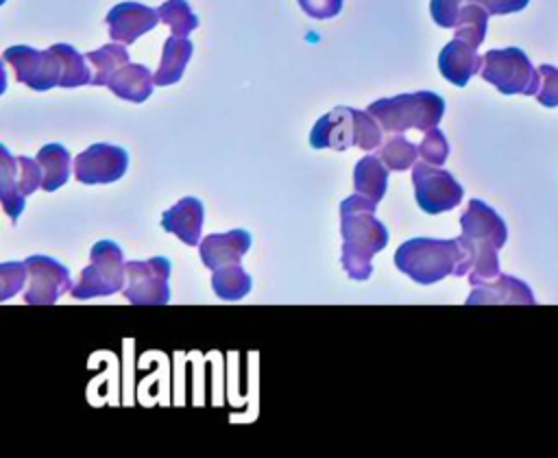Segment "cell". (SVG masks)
I'll return each mask as SVG.
<instances>
[{"instance_id":"obj_31","label":"cell","mask_w":558,"mask_h":458,"mask_svg":"<svg viewBox=\"0 0 558 458\" xmlns=\"http://www.w3.org/2000/svg\"><path fill=\"white\" fill-rule=\"evenodd\" d=\"M464 0H432L429 13L440 28H453Z\"/></svg>"},{"instance_id":"obj_28","label":"cell","mask_w":558,"mask_h":458,"mask_svg":"<svg viewBox=\"0 0 558 458\" xmlns=\"http://www.w3.org/2000/svg\"><path fill=\"white\" fill-rule=\"evenodd\" d=\"M418 155L423 157V161L432 166H442L447 161L449 144L445 140V133L438 126H432L425 131L423 142L418 144Z\"/></svg>"},{"instance_id":"obj_19","label":"cell","mask_w":558,"mask_h":458,"mask_svg":"<svg viewBox=\"0 0 558 458\" xmlns=\"http://www.w3.org/2000/svg\"><path fill=\"white\" fill-rule=\"evenodd\" d=\"M107 87L122 100L144 103L155 87V74L146 65L140 63H124L120 70L113 72Z\"/></svg>"},{"instance_id":"obj_6","label":"cell","mask_w":558,"mask_h":458,"mask_svg":"<svg viewBox=\"0 0 558 458\" xmlns=\"http://www.w3.org/2000/svg\"><path fill=\"white\" fill-rule=\"evenodd\" d=\"M89 266L81 270L72 288L74 299H92L120 292L126 286L124 253L113 240H98L89 251Z\"/></svg>"},{"instance_id":"obj_22","label":"cell","mask_w":558,"mask_h":458,"mask_svg":"<svg viewBox=\"0 0 558 458\" xmlns=\"http://www.w3.org/2000/svg\"><path fill=\"white\" fill-rule=\"evenodd\" d=\"M37 161L44 172L41 190L54 192L70 179V153L63 144H46L37 153Z\"/></svg>"},{"instance_id":"obj_21","label":"cell","mask_w":558,"mask_h":458,"mask_svg":"<svg viewBox=\"0 0 558 458\" xmlns=\"http://www.w3.org/2000/svg\"><path fill=\"white\" fill-rule=\"evenodd\" d=\"M388 172H390V168L379 159V155L362 157L353 168L355 192L379 203L388 188Z\"/></svg>"},{"instance_id":"obj_14","label":"cell","mask_w":558,"mask_h":458,"mask_svg":"<svg viewBox=\"0 0 558 458\" xmlns=\"http://www.w3.org/2000/svg\"><path fill=\"white\" fill-rule=\"evenodd\" d=\"M159 22V11L140 2H120L107 13L109 37L120 44H133L140 35L153 31Z\"/></svg>"},{"instance_id":"obj_13","label":"cell","mask_w":558,"mask_h":458,"mask_svg":"<svg viewBox=\"0 0 558 458\" xmlns=\"http://www.w3.org/2000/svg\"><path fill=\"white\" fill-rule=\"evenodd\" d=\"M129 168V153L113 144H92L74 159V177L85 185L113 183L124 177Z\"/></svg>"},{"instance_id":"obj_16","label":"cell","mask_w":558,"mask_h":458,"mask_svg":"<svg viewBox=\"0 0 558 458\" xmlns=\"http://www.w3.org/2000/svg\"><path fill=\"white\" fill-rule=\"evenodd\" d=\"M482 63L484 57L477 55V48L460 37H453L438 55L440 74L458 87H464L482 70Z\"/></svg>"},{"instance_id":"obj_4","label":"cell","mask_w":558,"mask_h":458,"mask_svg":"<svg viewBox=\"0 0 558 458\" xmlns=\"http://www.w3.org/2000/svg\"><path fill=\"white\" fill-rule=\"evenodd\" d=\"M381 124L366 109L333 107L310 131V144L314 148L347 150L360 146L362 150H375L381 144Z\"/></svg>"},{"instance_id":"obj_2","label":"cell","mask_w":558,"mask_h":458,"mask_svg":"<svg viewBox=\"0 0 558 458\" xmlns=\"http://www.w3.org/2000/svg\"><path fill=\"white\" fill-rule=\"evenodd\" d=\"M460 244L466 251L471 270L469 281L471 286L480 281H488L501 275L497 251L508 240V229L504 218L484 201L471 198L469 207L460 216Z\"/></svg>"},{"instance_id":"obj_11","label":"cell","mask_w":558,"mask_h":458,"mask_svg":"<svg viewBox=\"0 0 558 458\" xmlns=\"http://www.w3.org/2000/svg\"><path fill=\"white\" fill-rule=\"evenodd\" d=\"M412 183L416 203L425 214L449 212L460 205L464 194V188L453 179L449 170L427 161H416L412 166Z\"/></svg>"},{"instance_id":"obj_32","label":"cell","mask_w":558,"mask_h":458,"mask_svg":"<svg viewBox=\"0 0 558 458\" xmlns=\"http://www.w3.org/2000/svg\"><path fill=\"white\" fill-rule=\"evenodd\" d=\"M301 9L316 20H329L336 17L342 9V0H299Z\"/></svg>"},{"instance_id":"obj_10","label":"cell","mask_w":558,"mask_h":458,"mask_svg":"<svg viewBox=\"0 0 558 458\" xmlns=\"http://www.w3.org/2000/svg\"><path fill=\"white\" fill-rule=\"evenodd\" d=\"M170 273L168 257L157 255L148 260L126 262L124 297L133 305H166L170 301Z\"/></svg>"},{"instance_id":"obj_30","label":"cell","mask_w":558,"mask_h":458,"mask_svg":"<svg viewBox=\"0 0 558 458\" xmlns=\"http://www.w3.org/2000/svg\"><path fill=\"white\" fill-rule=\"evenodd\" d=\"M538 74H541V85L536 92V100L543 107H558V68L543 63L538 65Z\"/></svg>"},{"instance_id":"obj_8","label":"cell","mask_w":558,"mask_h":458,"mask_svg":"<svg viewBox=\"0 0 558 458\" xmlns=\"http://www.w3.org/2000/svg\"><path fill=\"white\" fill-rule=\"evenodd\" d=\"M2 59L13 68L17 83H24L26 87L37 92H46L54 85L61 87V81L65 76V63L57 44L46 50H35L31 46H11L2 52Z\"/></svg>"},{"instance_id":"obj_17","label":"cell","mask_w":558,"mask_h":458,"mask_svg":"<svg viewBox=\"0 0 558 458\" xmlns=\"http://www.w3.org/2000/svg\"><path fill=\"white\" fill-rule=\"evenodd\" d=\"M203 218H205L203 203L196 196H183L161 214V227L168 233H174L181 242L196 246L201 244Z\"/></svg>"},{"instance_id":"obj_15","label":"cell","mask_w":558,"mask_h":458,"mask_svg":"<svg viewBox=\"0 0 558 458\" xmlns=\"http://www.w3.org/2000/svg\"><path fill=\"white\" fill-rule=\"evenodd\" d=\"M251 249V233L244 229H231L225 233H209L201 244V260L214 273L229 264H240Z\"/></svg>"},{"instance_id":"obj_18","label":"cell","mask_w":558,"mask_h":458,"mask_svg":"<svg viewBox=\"0 0 558 458\" xmlns=\"http://www.w3.org/2000/svg\"><path fill=\"white\" fill-rule=\"evenodd\" d=\"M477 303H523V305H534V294L532 288L510 275H499L488 281H480L473 286V292L466 299V305H477Z\"/></svg>"},{"instance_id":"obj_9","label":"cell","mask_w":558,"mask_h":458,"mask_svg":"<svg viewBox=\"0 0 558 458\" xmlns=\"http://www.w3.org/2000/svg\"><path fill=\"white\" fill-rule=\"evenodd\" d=\"M44 172L35 159L26 155L13 157L7 146L0 148V198L2 209L11 220H17L24 212L26 196L41 188Z\"/></svg>"},{"instance_id":"obj_33","label":"cell","mask_w":558,"mask_h":458,"mask_svg":"<svg viewBox=\"0 0 558 458\" xmlns=\"http://www.w3.org/2000/svg\"><path fill=\"white\" fill-rule=\"evenodd\" d=\"M469 2L482 4L490 15H508V13L523 11L530 0H469Z\"/></svg>"},{"instance_id":"obj_3","label":"cell","mask_w":558,"mask_h":458,"mask_svg":"<svg viewBox=\"0 0 558 458\" xmlns=\"http://www.w3.org/2000/svg\"><path fill=\"white\" fill-rule=\"evenodd\" d=\"M395 266L412 281L429 286L449 275H469L471 264L460 240L412 238L405 240L395 253Z\"/></svg>"},{"instance_id":"obj_20","label":"cell","mask_w":558,"mask_h":458,"mask_svg":"<svg viewBox=\"0 0 558 458\" xmlns=\"http://www.w3.org/2000/svg\"><path fill=\"white\" fill-rule=\"evenodd\" d=\"M192 50H194V46H192V41H187V37L170 35L163 41L161 61L155 72V85H159V87L174 85L183 76V70L192 57Z\"/></svg>"},{"instance_id":"obj_12","label":"cell","mask_w":558,"mask_h":458,"mask_svg":"<svg viewBox=\"0 0 558 458\" xmlns=\"http://www.w3.org/2000/svg\"><path fill=\"white\" fill-rule=\"evenodd\" d=\"M26 268L28 286L24 290V301L28 305H52L63 292H72L74 288L70 270L48 255L26 257Z\"/></svg>"},{"instance_id":"obj_23","label":"cell","mask_w":558,"mask_h":458,"mask_svg":"<svg viewBox=\"0 0 558 458\" xmlns=\"http://www.w3.org/2000/svg\"><path fill=\"white\" fill-rule=\"evenodd\" d=\"M251 275L240 264H229L211 275V288L222 301H240L251 292Z\"/></svg>"},{"instance_id":"obj_25","label":"cell","mask_w":558,"mask_h":458,"mask_svg":"<svg viewBox=\"0 0 558 458\" xmlns=\"http://www.w3.org/2000/svg\"><path fill=\"white\" fill-rule=\"evenodd\" d=\"M488 15L490 13L482 4H477V2L464 4L460 9V15H458L456 26H453L456 37H460V39H464V41H469V44H473L477 48L484 41V37H486Z\"/></svg>"},{"instance_id":"obj_27","label":"cell","mask_w":558,"mask_h":458,"mask_svg":"<svg viewBox=\"0 0 558 458\" xmlns=\"http://www.w3.org/2000/svg\"><path fill=\"white\" fill-rule=\"evenodd\" d=\"M418 157V146L405 140L403 135H392L379 150V159L390 168V170H408L416 164Z\"/></svg>"},{"instance_id":"obj_1","label":"cell","mask_w":558,"mask_h":458,"mask_svg":"<svg viewBox=\"0 0 558 458\" xmlns=\"http://www.w3.org/2000/svg\"><path fill=\"white\" fill-rule=\"evenodd\" d=\"M377 203L360 192L340 203V233H342V268L355 279L364 281L373 275V255L388 244V229L375 218Z\"/></svg>"},{"instance_id":"obj_7","label":"cell","mask_w":558,"mask_h":458,"mask_svg":"<svg viewBox=\"0 0 558 458\" xmlns=\"http://www.w3.org/2000/svg\"><path fill=\"white\" fill-rule=\"evenodd\" d=\"M482 79L490 85H495L501 94H523V96H536L541 85L538 70L532 68V61L527 55L517 48H495L484 55V63L480 70Z\"/></svg>"},{"instance_id":"obj_24","label":"cell","mask_w":558,"mask_h":458,"mask_svg":"<svg viewBox=\"0 0 558 458\" xmlns=\"http://www.w3.org/2000/svg\"><path fill=\"white\" fill-rule=\"evenodd\" d=\"M85 57L94 65L92 85H107L113 72L120 70L124 63H129V52L120 44H105L98 50L87 52Z\"/></svg>"},{"instance_id":"obj_26","label":"cell","mask_w":558,"mask_h":458,"mask_svg":"<svg viewBox=\"0 0 558 458\" xmlns=\"http://www.w3.org/2000/svg\"><path fill=\"white\" fill-rule=\"evenodd\" d=\"M157 11L159 20L168 24L172 35L177 37H187L198 26V17L187 4V0H166Z\"/></svg>"},{"instance_id":"obj_29","label":"cell","mask_w":558,"mask_h":458,"mask_svg":"<svg viewBox=\"0 0 558 458\" xmlns=\"http://www.w3.org/2000/svg\"><path fill=\"white\" fill-rule=\"evenodd\" d=\"M28 279L26 262H4L0 266V299L7 301L24 288Z\"/></svg>"},{"instance_id":"obj_5","label":"cell","mask_w":558,"mask_h":458,"mask_svg":"<svg viewBox=\"0 0 558 458\" xmlns=\"http://www.w3.org/2000/svg\"><path fill=\"white\" fill-rule=\"evenodd\" d=\"M373 118L381 124L384 133H405L408 129L427 131L438 126L445 113V100L436 92H412L392 98H379L368 105Z\"/></svg>"}]
</instances>
